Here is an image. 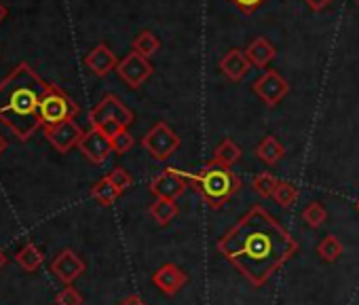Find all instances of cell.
<instances>
[{
	"instance_id": "cell-1",
	"label": "cell",
	"mask_w": 359,
	"mask_h": 305,
	"mask_svg": "<svg viewBox=\"0 0 359 305\" xmlns=\"http://www.w3.org/2000/svg\"><path fill=\"white\" fill-rule=\"evenodd\" d=\"M216 248L252 286L260 288L300 246L273 214L256 204L218 240Z\"/></svg>"
},
{
	"instance_id": "cell-2",
	"label": "cell",
	"mask_w": 359,
	"mask_h": 305,
	"mask_svg": "<svg viewBox=\"0 0 359 305\" xmlns=\"http://www.w3.org/2000/svg\"><path fill=\"white\" fill-rule=\"evenodd\" d=\"M45 83L28 64L15 66L0 81V123L20 140H28L41 125V102L47 93Z\"/></svg>"
},
{
	"instance_id": "cell-3",
	"label": "cell",
	"mask_w": 359,
	"mask_h": 305,
	"mask_svg": "<svg viewBox=\"0 0 359 305\" xmlns=\"http://www.w3.org/2000/svg\"><path fill=\"white\" fill-rule=\"evenodd\" d=\"M191 187L201 195V200L218 210L222 208L231 197H235L241 191V179L226 166H218L210 162L199 174H189Z\"/></svg>"
},
{
	"instance_id": "cell-4",
	"label": "cell",
	"mask_w": 359,
	"mask_h": 305,
	"mask_svg": "<svg viewBox=\"0 0 359 305\" xmlns=\"http://www.w3.org/2000/svg\"><path fill=\"white\" fill-rule=\"evenodd\" d=\"M89 121H91V127H97L108 138H114L116 134H121L133 123V112L116 96L108 93L95 108H91Z\"/></svg>"
},
{
	"instance_id": "cell-5",
	"label": "cell",
	"mask_w": 359,
	"mask_h": 305,
	"mask_svg": "<svg viewBox=\"0 0 359 305\" xmlns=\"http://www.w3.org/2000/svg\"><path fill=\"white\" fill-rule=\"evenodd\" d=\"M79 115V104L62 91L57 85H49L47 93L41 102V121L43 125H55L62 121H70Z\"/></svg>"
},
{
	"instance_id": "cell-6",
	"label": "cell",
	"mask_w": 359,
	"mask_h": 305,
	"mask_svg": "<svg viewBox=\"0 0 359 305\" xmlns=\"http://www.w3.org/2000/svg\"><path fill=\"white\" fill-rule=\"evenodd\" d=\"M180 136L165 123V121H158V123H154L148 131H146V136L142 138V146L146 148V152L152 157V160H156V162H167L173 152L180 148Z\"/></svg>"
},
{
	"instance_id": "cell-7",
	"label": "cell",
	"mask_w": 359,
	"mask_h": 305,
	"mask_svg": "<svg viewBox=\"0 0 359 305\" xmlns=\"http://www.w3.org/2000/svg\"><path fill=\"white\" fill-rule=\"evenodd\" d=\"M189 185H191V181H189L187 172L167 168L150 183V191H152V195H156L161 200H177L180 195H184Z\"/></svg>"
},
{
	"instance_id": "cell-8",
	"label": "cell",
	"mask_w": 359,
	"mask_h": 305,
	"mask_svg": "<svg viewBox=\"0 0 359 305\" xmlns=\"http://www.w3.org/2000/svg\"><path fill=\"white\" fill-rule=\"evenodd\" d=\"M45 136L55 146V150L68 152L70 148L81 144L85 131L81 129V125L74 119H70V121H62L55 125H45Z\"/></svg>"
},
{
	"instance_id": "cell-9",
	"label": "cell",
	"mask_w": 359,
	"mask_h": 305,
	"mask_svg": "<svg viewBox=\"0 0 359 305\" xmlns=\"http://www.w3.org/2000/svg\"><path fill=\"white\" fill-rule=\"evenodd\" d=\"M116 72H118V77H121L129 87L135 89V87L144 85V83L150 79V74H152V64L148 62V58H144V56L131 51L129 56H125V58L118 62Z\"/></svg>"
},
{
	"instance_id": "cell-10",
	"label": "cell",
	"mask_w": 359,
	"mask_h": 305,
	"mask_svg": "<svg viewBox=\"0 0 359 305\" xmlns=\"http://www.w3.org/2000/svg\"><path fill=\"white\" fill-rule=\"evenodd\" d=\"M290 91V83L277 72V70H266L256 83H254V93L266 104V106H277Z\"/></svg>"
},
{
	"instance_id": "cell-11",
	"label": "cell",
	"mask_w": 359,
	"mask_h": 305,
	"mask_svg": "<svg viewBox=\"0 0 359 305\" xmlns=\"http://www.w3.org/2000/svg\"><path fill=\"white\" fill-rule=\"evenodd\" d=\"M79 148H81L83 155H85L91 164H95V166L104 164V162L110 157V152H114V150H112V140H110L102 129H97V127H91L89 131H85V136H83Z\"/></svg>"
},
{
	"instance_id": "cell-12",
	"label": "cell",
	"mask_w": 359,
	"mask_h": 305,
	"mask_svg": "<svg viewBox=\"0 0 359 305\" xmlns=\"http://www.w3.org/2000/svg\"><path fill=\"white\" fill-rule=\"evenodd\" d=\"M51 271H53V275H55L60 282L72 284L76 278L83 275V271H85V261H83L74 250L66 248V250H62V252L51 261Z\"/></svg>"
},
{
	"instance_id": "cell-13",
	"label": "cell",
	"mask_w": 359,
	"mask_h": 305,
	"mask_svg": "<svg viewBox=\"0 0 359 305\" xmlns=\"http://www.w3.org/2000/svg\"><path fill=\"white\" fill-rule=\"evenodd\" d=\"M152 282H154V286H156L163 294H169V297H171V294L180 292V288H182V286L189 282V275H187L184 269H180L177 265L165 263V265H161V267L154 271Z\"/></svg>"
},
{
	"instance_id": "cell-14",
	"label": "cell",
	"mask_w": 359,
	"mask_h": 305,
	"mask_svg": "<svg viewBox=\"0 0 359 305\" xmlns=\"http://www.w3.org/2000/svg\"><path fill=\"white\" fill-rule=\"evenodd\" d=\"M85 66H87L95 77H106L108 72L116 70L118 60H116V56L110 51V47H108V45L100 43V45H95V47L87 53V58H85Z\"/></svg>"
},
{
	"instance_id": "cell-15",
	"label": "cell",
	"mask_w": 359,
	"mask_h": 305,
	"mask_svg": "<svg viewBox=\"0 0 359 305\" xmlns=\"http://www.w3.org/2000/svg\"><path fill=\"white\" fill-rule=\"evenodd\" d=\"M220 70L226 74L229 81L241 83V81L248 77V72L252 70V62L248 60L245 51H241V49H231V51L222 58Z\"/></svg>"
},
{
	"instance_id": "cell-16",
	"label": "cell",
	"mask_w": 359,
	"mask_h": 305,
	"mask_svg": "<svg viewBox=\"0 0 359 305\" xmlns=\"http://www.w3.org/2000/svg\"><path fill=\"white\" fill-rule=\"evenodd\" d=\"M256 155L266 164V166H275L283 160L285 155V148L283 144L275 138V136H264L260 140V144L256 146Z\"/></svg>"
},
{
	"instance_id": "cell-17",
	"label": "cell",
	"mask_w": 359,
	"mask_h": 305,
	"mask_svg": "<svg viewBox=\"0 0 359 305\" xmlns=\"http://www.w3.org/2000/svg\"><path fill=\"white\" fill-rule=\"evenodd\" d=\"M275 47L266 41V39H256V41H252L250 45H248V49H245V56H248V60L252 62V66H256V68H264L273 58H275Z\"/></svg>"
},
{
	"instance_id": "cell-18",
	"label": "cell",
	"mask_w": 359,
	"mask_h": 305,
	"mask_svg": "<svg viewBox=\"0 0 359 305\" xmlns=\"http://www.w3.org/2000/svg\"><path fill=\"white\" fill-rule=\"evenodd\" d=\"M148 212H150V216H152V221L156 225L167 227L180 214V208H177L175 200H161V197H156L154 204H150Z\"/></svg>"
},
{
	"instance_id": "cell-19",
	"label": "cell",
	"mask_w": 359,
	"mask_h": 305,
	"mask_svg": "<svg viewBox=\"0 0 359 305\" xmlns=\"http://www.w3.org/2000/svg\"><path fill=\"white\" fill-rule=\"evenodd\" d=\"M239 160H241V146L235 144L231 138H226V140H222V142L216 146V150H214V160H212V162L218 164V166L231 168V166H235Z\"/></svg>"
},
{
	"instance_id": "cell-20",
	"label": "cell",
	"mask_w": 359,
	"mask_h": 305,
	"mask_svg": "<svg viewBox=\"0 0 359 305\" xmlns=\"http://www.w3.org/2000/svg\"><path fill=\"white\" fill-rule=\"evenodd\" d=\"M121 189L108 179V176H104L102 181H97L93 187H91V197L95 200V202H100L102 206H112L118 197H121Z\"/></svg>"
},
{
	"instance_id": "cell-21",
	"label": "cell",
	"mask_w": 359,
	"mask_h": 305,
	"mask_svg": "<svg viewBox=\"0 0 359 305\" xmlns=\"http://www.w3.org/2000/svg\"><path fill=\"white\" fill-rule=\"evenodd\" d=\"M43 261H45V254L41 252V248H39L36 244H26V246H22L20 252H18V263H20V267H22L24 271H28V273L36 271V269L43 265Z\"/></svg>"
},
{
	"instance_id": "cell-22",
	"label": "cell",
	"mask_w": 359,
	"mask_h": 305,
	"mask_svg": "<svg viewBox=\"0 0 359 305\" xmlns=\"http://www.w3.org/2000/svg\"><path fill=\"white\" fill-rule=\"evenodd\" d=\"M342 252H344V246H342V242H340L334 233L325 235V238L319 242V246H317V254H319V259H321L323 263H334V261H338V259L342 257Z\"/></svg>"
},
{
	"instance_id": "cell-23",
	"label": "cell",
	"mask_w": 359,
	"mask_h": 305,
	"mask_svg": "<svg viewBox=\"0 0 359 305\" xmlns=\"http://www.w3.org/2000/svg\"><path fill=\"white\" fill-rule=\"evenodd\" d=\"M158 49H161V41L150 30L140 32L135 37V41H133V51L140 53V56H144V58H152Z\"/></svg>"
},
{
	"instance_id": "cell-24",
	"label": "cell",
	"mask_w": 359,
	"mask_h": 305,
	"mask_svg": "<svg viewBox=\"0 0 359 305\" xmlns=\"http://www.w3.org/2000/svg\"><path fill=\"white\" fill-rule=\"evenodd\" d=\"M273 200L277 202V206L281 208H292L298 200V187L294 183H287V181H279L277 183V189L273 193Z\"/></svg>"
},
{
	"instance_id": "cell-25",
	"label": "cell",
	"mask_w": 359,
	"mask_h": 305,
	"mask_svg": "<svg viewBox=\"0 0 359 305\" xmlns=\"http://www.w3.org/2000/svg\"><path fill=\"white\" fill-rule=\"evenodd\" d=\"M277 179L271 174V172H260V174H256L254 179H252V189H254V193H258L260 197H273V193H275V189H277Z\"/></svg>"
},
{
	"instance_id": "cell-26",
	"label": "cell",
	"mask_w": 359,
	"mask_h": 305,
	"mask_svg": "<svg viewBox=\"0 0 359 305\" xmlns=\"http://www.w3.org/2000/svg\"><path fill=\"white\" fill-rule=\"evenodd\" d=\"M302 221H304V225H309L311 229H319V227L327 221V210L323 208V204L311 202V204L302 210Z\"/></svg>"
},
{
	"instance_id": "cell-27",
	"label": "cell",
	"mask_w": 359,
	"mask_h": 305,
	"mask_svg": "<svg viewBox=\"0 0 359 305\" xmlns=\"http://www.w3.org/2000/svg\"><path fill=\"white\" fill-rule=\"evenodd\" d=\"M110 140H112V150L116 152V155H125V152H129L133 146V136L127 129H123L121 134H116Z\"/></svg>"
},
{
	"instance_id": "cell-28",
	"label": "cell",
	"mask_w": 359,
	"mask_h": 305,
	"mask_svg": "<svg viewBox=\"0 0 359 305\" xmlns=\"http://www.w3.org/2000/svg\"><path fill=\"white\" fill-rule=\"evenodd\" d=\"M55 301H57V305H83V294L76 288L68 286L62 292H57Z\"/></svg>"
},
{
	"instance_id": "cell-29",
	"label": "cell",
	"mask_w": 359,
	"mask_h": 305,
	"mask_svg": "<svg viewBox=\"0 0 359 305\" xmlns=\"http://www.w3.org/2000/svg\"><path fill=\"white\" fill-rule=\"evenodd\" d=\"M108 179H110V181H112V183H114V185L121 189V191L129 189V187H131V183H133L131 174H129L125 168H121V166H118V168H114V170L108 174Z\"/></svg>"
},
{
	"instance_id": "cell-30",
	"label": "cell",
	"mask_w": 359,
	"mask_h": 305,
	"mask_svg": "<svg viewBox=\"0 0 359 305\" xmlns=\"http://www.w3.org/2000/svg\"><path fill=\"white\" fill-rule=\"evenodd\" d=\"M231 3L241 11V13H254L258 11L266 0H231Z\"/></svg>"
},
{
	"instance_id": "cell-31",
	"label": "cell",
	"mask_w": 359,
	"mask_h": 305,
	"mask_svg": "<svg viewBox=\"0 0 359 305\" xmlns=\"http://www.w3.org/2000/svg\"><path fill=\"white\" fill-rule=\"evenodd\" d=\"M302 3L309 7V9H313V11H323L332 0H302Z\"/></svg>"
},
{
	"instance_id": "cell-32",
	"label": "cell",
	"mask_w": 359,
	"mask_h": 305,
	"mask_svg": "<svg viewBox=\"0 0 359 305\" xmlns=\"http://www.w3.org/2000/svg\"><path fill=\"white\" fill-rule=\"evenodd\" d=\"M118 305H146L137 294H129V297H125Z\"/></svg>"
},
{
	"instance_id": "cell-33",
	"label": "cell",
	"mask_w": 359,
	"mask_h": 305,
	"mask_svg": "<svg viewBox=\"0 0 359 305\" xmlns=\"http://www.w3.org/2000/svg\"><path fill=\"white\" fill-rule=\"evenodd\" d=\"M7 148V140H5V136L0 134V155H3V150Z\"/></svg>"
},
{
	"instance_id": "cell-34",
	"label": "cell",
	"mask_w": 359,
	"mask_h": 305,
	"mask_svg": "<svg viewBox=\"0 0 359 305\" xmlns=\"http://www.w3.org/2000/svg\"><path fill=\"white\" fill-rule=\"evenodd\" d=\"M7 18V9H5V5L0 3V24H3V20Z\"/></svg>"
},
{
	"instance_id": "cell-35",
	"label": "cell",
	"mask_w": 359,
	"mask_h": 305,
	"mask_svg": "<svg viewBox=\"0 0 359 305\" xmlns=\"http://www.w3.org/2000/svg\"><path fill=\"white\" fill-rule=\"evenodd\" d=\"M5 263H7V257H5V252H3V250H0V269L5 267Z\"/></svg>"
},
{
	"instance_id": "cell-36",
	"label": "cell",
	"mask_w": 359,
	"mask_h": 305,
	"mask_svg": "<svg viewBox=\"0 0 359 305\" xmlns=\"http://www.w3.org/2000/svg\"><path fill=\"white\" fill-rule=\"evenodd\" d=\"M355 208H357V212H359V202H357V206H355Z\"/></svg>"
}]
</instances>
